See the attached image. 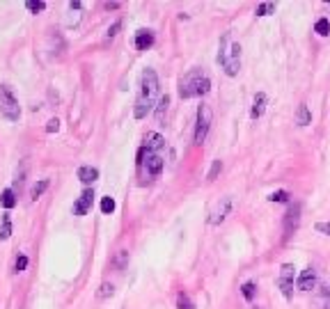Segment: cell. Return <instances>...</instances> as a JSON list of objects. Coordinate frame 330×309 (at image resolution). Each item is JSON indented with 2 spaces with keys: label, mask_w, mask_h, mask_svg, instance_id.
Listing matches in <instances>:
<instances>
[{
  "label": "cell",
  "mask_w": 330,
  "mask_h": 309,
  "mask_svg": "<svg viewBox=\"0 0 330 309\" xmlns=\"http://www.w3.org/2000/svg\"><path fill=\"white\" fill-rule=\"evenodd\" d=\"M158 76L154 69H144L143 71V78H140V94L135 98V108H133V115L135 119H143L147 117L151 108H154V98L158 94Z\"/></svg>",
  "instance_id": "obj_1"
},
{
  "label": "cell",
  "mask_w": 330,
  "mask_h": 309,
  "mask_svg": "<svg viewBox=\"0 0 330 309\" xmlns=\"http://www.w3.org/2000/svg\"><path fill=\"white\" fill-rule=\"evenodd\" d=\"M218 64L225 69L227 76H236L241 69V46L229 41V32L223 35L220 39V51H218Z\"/></svg>",
  "instance_id": "obj_2"
},
{
  "label": "cell",
  "mask_w": 330,
  "mask_h": 309,
  "mask_svg": "<svg viewBox=\"0 0 330 309\" xmlns=\"http://www.w3.org/2000/svg\"><path fill=\"white\" fill-rule=\"evenodd\" d=\"M211 90V80L202 71H190L188 76H184L179 83V97L181 98H193V97H204Z\"/></svg>",
  "instance_id": "obj_3"
},
{
  "label": "cell",
  "mask_w": 330,
  "mask_h": 309,
  "mask_svg": "<svg viewBox=\"0 0 330 309\" xmlns=\"http://www.w3.org/2000/svg\"><path fill=\"white\" fill-rule=\"evenodd\" d=\"M0 115H5L9 121H16L21 117V106L7 85H0Z\"/></svg>",
  "instance_id": "obj_4"
},
{
  "label": "cell",
  "mask_w": 330,
  "mask_h": 309,
  "mask_svg": "<svg viewBox=\"0 0 330 309\" xmlns=\"http://www.w3.org/2000/svg\"><path fill=\"white\" fill-rule=\"evenodd\" d=\"M211 108L209 106H200L197 108V119H195V144H202L206 140V133H209V126H211Z\"/></svg>",
  "instance_id": "obj_5"
},
{
  "label": "cell",
  "mask_w": 330,
  "mask_h": 309,
  "mask_svg": "<svg viewBox=\"0 0 330 309\" xmlns=\"http://www.w3.org/2000/svg\"><path fill=\"white\" fill-rule=\"evenodd\" d=\"M140 165L144 167V174H147L149 179H156L158 174L163 172V158H161V154H151V151H147V149L140 151Z\"/></svg>",
  "instance_id": "obj_6"
},
{
  "label": "cell",
  "mask_w": 330,
  "mask_h": 309,
  "mask_svg": "<svg viewBox=\"0 0 330 309\" xmlns=\"http://www.w3.org/2000/svg\"><path fill=\"white\" fill-rule=\"evenodd\" d=\"M296 268H293V264H282V268H280V277H278V289L282 291V295L285 298H291L293 295V275H296Z\"/></svg>",
  "instance_id": "obj_7"
},
{
  "label": "cell",
  "mask_w": 330,
  "mask_h": 309,
  "mask_svg": "<svg viewBox=\"0 0 330 309\" xmlns=\"http://www.w3.org/2000/svg\"><path fill=\"white\" fill-rule=\"evenodd\" d=\"M300 211H303L300 202H296V204H291V206H289V211H287V215H285V241L293 234V232H296V229H298V225H300Z\"/></svg>",
  "instance_id": "obj_8"
},
{
  "label": "cell",
  "mask_w": 330,
  "mask_h": 309,
  "mask_svg": "<svg viewBox=\"0 0 330 309\" xmlns=\"http://www.w3.org/2000/svg\"><path fill=\"white\" fill-rule=\"evenodd\" d=\"M229 211H232V197H223V199H220V204L216 206V211L211 213L209 222H211V225H220V222L229 215Z\"/></svg>",
  "instance_id": "obj_9"
},
{
  "label": "cell",
  "mask_w": 330,
  "mask_h": 309,
  "mask_svg": "<svg viewBox=\"0 0 330 309\" xmlns=\"http://www.w3.org/2000/svg\"><path fill=\"white\" fill-rule=\"evenodd\" d=\"M296 287H298L300 291H312V289H316V270L314 268H305V270L300 272Z\"/></svg>",
  "instance_id": "obj_10"
},
{
  "label": "cell",
  "mask_w": 330,
  "mask_h": 309,
  "mask_svg": "<svg viewBox=\"0 0 330 309\" xmlns=\"http://www.w3.org/2000/svg\"><path fill=\"white\" fill-rule=\"evenodd\" d=\"M92 199H94V190H92V188L82 190V195L78 197V202L74 204V215H85V213L90 211Z\"/></svg>",
  "instance_id": "obj_11"
},
{
  "label": "cell",
  "mask_w": 330,
  "mask_h": 309,
  "mask_svg": "<svg viewBox=\"0 0 330 309\" xmlns=\"http://www.w3.org/2000/svg\"><path fill=\"white\" fill-rule=\"evenodd\" d=\"M163 147H165L163 135H158V133H147V137H144V149L151 151V154H158Z\"/></svg>",
  "instance_id": "obj_12"
},
{
  "label": "cell",
  "mask_w": 330,
  "mask_h": 309,
  "mask_svg": "<svg viewBox=\"0 0 330 309\" xmlns=\"http://www.w3.org/2000/svg\"><path fill=\"white\" fill-rule=\"evenodd\" d=\"M151 46H154V32L138 30V35H135V48H138V51H147Z\"/></svg>",
  "instance_id": "obj_13"
},
{
  "label": "cell",
  "mask_w": 330,
  "mask_h": 309,
  "mask_svg": "<svg viewBox=\"0 0 330 309\" xmlns=\"http://www.w3.org/2000/svg\"><path fill=\"white\" fill-rule=\"evenodd\" d=\"M266 101H268V97H266L264 92H257L255 101H252V110H250V117H252V119H259V117L264 115V110H266Z\"/></svg>",
  "instance_id": "obj_14"
},
{
  "label": "cell",
  "mask_w": 330,
  "mask_h": 309,
  "mask_svg": "<svg viewBox=\"0 0 330 309\" xmlns=\"http://www.w3.org/2000/svg\"><path fill=\"white\" fill-rule=\"evenodd\" d=\"M78 179H81L85 186H90V183H94L99 179V170L97 167H90V165H82L81 170H78Z\"/></svg>",
  "instance_id": "obj_15"
},
{
  "label": "cell",
  "mask_w": 330,
  "mask_h": 309,
  "mask_svg": "<svg viewBox=\"0 0 330 309\" xmlns=\"http://www.w3.org/2000/svg\"><path fill=\"white\" fill-rule=\"evenodd\" d=\"M296 124H298V126H308V124H312V113H309V108L305 106V103H300L298 110H296Z\"/></svg>",
  "instance_id": "obj_16"
},
{
  "label": "cell",
  "mask_w": 330,
  "mask_h": 309,
  "mask_svg": "<svg viewBox=\"0 0 330 309\" xmlns=\"http://www.w3.org/2000/svg\"><path fill=\"white\" fill-rule=\"evenodd\" d=\"M0 206H2V209H14L16 206V195H14V190L12 188L2 190V195H0Z\"/></svg>",
  "instance_id": "obj_17"
},
{
  "label": "cell",
  "mask_w": 330,
  "mask_h": 309,
  "mask_svg": "<svg viewBox=\"0 0 330 309\" xmlns=\"http://www.w3.org/2000/svg\"><path fill=\"white\" fill-rule=\"evenodd\" d=\"M241 295H243L248 302L255 300V295H257V284L255 282H246V284L241 287Z\"/></svg>",
  "instance_id": "obj_18"
},
{
  "label": "cell",
  "mask_w": 330,
  "mask_h": 309,
  "mask_svg": "<svg viewBox=\"0 0 330 309\" xmlns=\"http://www.w3.org/2000/svg\"><path fill=\"white\" fill-rule=\"evenodd\" d=\"M12 236V220H9V213L2 215V227H0V241H7Z\"/></svg>",
  "instance_id": "obj_19"
},
{
  "label": "cell",
  "mask_w": 330,
  "mask_h": 309,
  "mask_svg": "<svg viewBox=\"0 0 330 309\" xmlns=\"http://www.w3.org/2000/svg\"><path fill=\"white\" fill-rule=\"evenodd\" d=\"M113 293H115V287L110 284V282H103V284L99 287L97 298H99V300H108V298H113Z\"/></svg>",
  "instance_id": "obj_20"
},
{
  "label": "cell",
  "mask_w": 330,
  "mask_h": 309,
  "mask_svg": "<svg viewBox=\"0 0 330 309\" xmlns=\"http://www.w3.org/2000/svg\"><path fill=\"white\" fill-rule=\"evenodd\" d=\"M126 264H128V250H120L117 256H115V268H117V270H124Z\"/></svg>",
  "instance_id": "obj_21"
},
{
  "label": "cell",
  "mask_w": 330,
  "mask_h": 309,
  "mask_svg": "<svg viewBox=\"0 0 330 309\" xmlns=\"http://www.w3.org/2000/svg\"><path fill=\"white\" fill-rule=\"evenodd\" d=\"M167 106H170V97L165 94V97H161V101H158V108H156V119H158V121H163Z\"/></svg>",
  "instance_id": "obj_22"
},
{
  "label": "cell",
  "mask_w": 330,
  "mask_h": 309,
  "mask_svg": "<svg viewBox=\"0 0 330 309\" xmlns=\"http://www.w3.org/2000/svg\"><path fill=\"white\" fill-rule=\"evenodd\" d=\"M314 30L319 32L321 37H328V35H330V21H328V19H319V21H316V25H314Z\"/></svg>",
  "instance_id": "obj_23"
},
{
  "label": "cell",
  "mask_w": 330,
  "mask_h": 309,
  "mask_svg": "<svg viewBox=\"0 0 330 309\" xmlns=\"http://www.w3.org/2000/svg\"><path fill=\"white\" fill-rule=\"evenodd\" d=\"M46 188H48V179H41L39 183H35V186H32L30 197H32V199H37V197H41V193H44Z\"/></svg>",
  "instance_id": "obj_24"
},
{
  "label": "cell",
  "mask_w": 330,
  "mask_h": 309,
  "mask_svg": "<svg viewBox=\"0 0 330 309\" xmlns=\"http://www.w3.org/2000/svg\"><path fill=\"white\" fill-rule=\"evenodd\" d=\"M273 12H275V5H273V2H262V5H257V9H255L257 16H268V14H273Z\"/></svg>",
  "instance_id": "obj_25"
},
{
  "label": "cell",
  "mask_w": 330,
  "mask_h": 309,
  "mask_svg": "<svg viewBox=\"0 0 330 309\" xmlns=\"http://www.w3.org/2000/svg\"><path fill=\"white\" fill-rule=\"evenodd\" d=\"M25 7L30 9L32 14H37V12H44L46 9V2L44 0H28V2H25Z\"/></svg>",
  "instance_id": "obj_26"
},
{
  "label": "cell",
  "mask_w": 330,
  "mask_h": 309,
  "mask_svg": "<svg viewBox=\"0 0 330 309\" xmlns=\"http://www.w3.org/2000/svg\"><path fill=\"white\" fill-rule=\"evenodd\" d=\"M177 307L179 309H195V305L190 302V298H188L186 293H179L177 295Z\"/></svg>",
  "instance_id": "obj_27"
},
{
  "label": "cell",
  "mask_w": 330,
  "mask_h": 309,
  "mask_svg": "<svg viewBox=\"0 0 330 309\" xmlns=\"http://www.w3.org/2000/svg\"><path fill=\"white\" fill-rule=\"evenodd\" d=\"M101 211H103L105 215H110V213L115 211V199L113 197H103V199H101Z\"/></svg>",
  "instance_id": "obj_28"
},
{
  "label": "cell",
  "mask_w": 330,
  "mask_h": 309,
  "mask_svg": "<svg viewBox=\"0 0 330 309\" xmlns=\"http://www.w3.org/2000/svg\"><path fill=\"white\" fill-rule=\"evenodd\" d=\"M270 202H289V193H287V190H278V193H273V195L268 197Z\"/></svg>",
  "instance_id": "obj_29"
},
{
  "label": "cell",
  "mask_w": 330,
  "mask_h": 309,
  "mask_svg": "<svg viewBox=\"0 0 330 309\" xmlns=\"http://www.w3.org/2000/svg\"><path fill=\"white\" fill-rule=\"evenodd\" d=\"M25 266H28V256H25V254L16 256V264H14V272H23V270H25Z\"/></svg>",
  "instance_id": "obj_30"
},
{
  "label": "cell",
  "mask_w": 330,
  "mask_h": 309,
  "mask_svg": "<svg viewBox=\"0 0 330 309\" xmlns=\"http://www.w3.org/2000/svg\"><path fill=\"white\" fill-rule=\"evenodd\" d=\"M220 170H223V163H220V160H213V165H211V170H209V181H213V179H216Z\"/></svg>",
  "instance_id": "obj_31"
},
{
  "label": "cell",
  "mask_w": 330,
  "mask_h": 309,
  "mask_svg": "<svg viewBox=\"0 0 330 309\" xmlns=\"http://www.w3.org/2000/svg\"><path fill=\"white\" fill-rule=\"evenodd\" d=\"M122 30V21H115L113 25H110V28H108V32H105V39H113L115 35H117V32Z\"/></svg>",
  "instance_id": "obj_32"
},
{
  "label": "cell",
  "mask_w": 330,
  "mask_h": 309,
  "mask_svg": "<svg viewBox=\"0 0 330 309\" xmlns=\"http://www.w3.org/2000/svg\"><path fill=\"white\" fill-rule=\"evenodd\" d=\"M314 229L316 232H321V234H326V236H330V222H316Z\"/></svg>",
  "instance_id": "obj_33"
},
{
  "label": "cell",
  "mask_w": 330,
  "mask_h": 309,
  "mask_svg": "<svg viewBox=\"0 0 330 309\" xmlns=\"http://www.w3.org/2000/svg\"><path fill=\"white\" fill-rule=\"evenodd\" d=\"M58 128H60V121L51 119L48 124H46V133H58Z\"/></svg>",
  "instance_id": "obj_34"
},
{
  "label": "cell",
  "mask_w": 330,
  "mask_h": 309,
  "mask_svg": "<svg viewBox=\"0 0 330 309\" xmlns=\"http://www.w3.org/2000/svg\"><path fill=\"white\" fill-rule=\"evenodd\" d=\"M69 7H71V9H81L82 2H81V0H71V2H69Z\"/></svg>",
  "instance_id": "obj_35"
},
{
  "label": "cell",
  "mask_w": 330,
  "mask_h": 309,
  "mask_svg": "<svg viewBox=\"0 0 330 309\" xmlns=\"http://www.w3.org/2000/svg\"><path fill=\"white\" fill-rule=\"evenodd\" d=\"M255 309H259V307H255Z\"/></svg>",
  "instance_id": "obj_36"
}]
</instances>
